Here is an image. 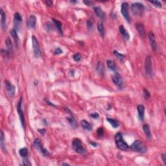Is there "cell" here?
Wrapping results in <instances>:
<instances>
[{"mask_svg":"<svg viewBox=\"0 0 166 166\" xmlns=\"http://www.w3.org/2000/svg\"><path fill=\"white\" fill-rule=\"evenodd\" d=\"M72 147L77 153L85 155L86 154V150L85 147L83 146V144L81 141L78 138H74L72 142Z\"/></svg>","mask_w":166,"mask_h":166,"instance_id":"6da1fadb","label":"cell"},{"mask_svg":"<svg viewBox=\"0 0 166 166\" xmlns=\"http://www.w3.org/2000/svg\"><path fill=\"white\" fill-rule=\"evenodd\" d=\"M115 141H116V144L117 147L119 149L121 150V151H127L129 148L128 144L123 140L121 133L116 134V135L115 136Z\"/></svg>","mask_w":166,"mask_h":166,"instance_id":"7a4b0ae2","label":"cell"},{"mask_svg":"<svg viewBox=\"0 0 166 166\" xmlns=\"http://www.w3.org/2000/svg\"><path fill=\"white\" fill-rule=\"evenodd\" d=\"M130 149L133 150L134 151H136L138 153H144L147 151V148L145 147V145L143 144V142L140 140L135 141L130 146Z\"/></svg>","mask_w":166,"mask_h":166,"instance_id":"3957f363","label":"cell"},{"mask_svg":"<svg viewBox=\"0 0 166 166\" xmlns=\"http://www.w3.org/2000/svg\"><path fill=\"white\" fill-rule=\"evenodd\" d=\"M17 111L19 114L21 126H22L23 128L25 129V120L24 113L22 110V99L21 98L20 99L19 101L18 102V104H17Z\"/></svg>","mask_w":166,"mask_h":166,"instance_id":"277c9868","label":"cell"},{"mask_svg":"<svg viewBox=\"0 0 166 166\" xmlns=\"http://www.w3.org/2000/svg\"><path fill=\"white\" fill-rule=\"evenodd\" d=\"M144 9L145 7L144 5L139 2L132 3L131 5V11L134 15H142L144 11Z\"/></svg>","mask_w":166,"mask_h":166,"instance_id":"5b68a950","label":"cell"},{"mask_svg":"<svg viewBox=\"0 0 166 166\" xmlns=\"http://www.w3.org/2000/svg\"><path fill=\"white\" fill-rule=\"evenodd\" d=\"M145 72L149 76L151 77L153 75V65H152V60L150 56H147L145 61Z\"/></svg>","mask_w":166,"mask_h":166,"instance_id":"8992f818","label":"cell"},{"mask_svg":"<svg viewBox=\"0 0 166 166\" xmlns=\"http://www.w3.org/2000/svg\"><path fill=\"white\" fill-rule=\"evenodd\" d=\"M32 44H33V48L34 55L36 58H38L41 55V52L38 40L36 39L35 36H32Z\"/></svg>","mask_w":166,"mask_h":166,"instance_id":"52a82bcc","label":"cell"},{"mask_svg":"<svg viewBox=\"0 0 166 166\" xmlns=\"http://www.w3.org/2000/svg\"><path fill=\"white\" fill-rule=\"evenodd\" d=\"M128 8H129V6H128V3L125 2V3H122L121 8V12L124 18L128 22H130L131 19H130V15H129V12H128Z\"/></svg>","mask_w":166,"mask_h":166,"instance_id":"ba28073f","label":"cell"},{"mask_svg":"<svg viewBox=\"0 0 166 166\" xmlns=\"http://www.w3.org/2000/svg\"><path fill=\"white\" fill-rule=\"evenodd\" d=\"M112 79L113 82L118 88H122L123 85V79L121 75H119L118 73H114L112 76Z\"/></svg>","mask_w":166,"mask_h":166,"instance_id":"9c48e42d","label":"cell"},{"mask_svg":"<svg viewBox=\"0 0 166 166\" xmlns=\"http://www.w3.org/2000/svg\"><path fill=\"white\" fill-rule=\"evenodd\" d=\"M5 85L6 90L7 91V93L9 96L11 97H13L14 95H15V86H14L12 83L8 81V80H5Z\"/></svg>","mask_w":166,"mask_h":166,"instance_id":"30bf717a","label":"cell"},{"mask_svg":"<svg viewBox=\"0 0 166 166\" xmlns=\"http://www.w3.org/2000/svg\"><path fill=\"white\" fill-rule=\"evenodd\" d=\"M149 39L150 41V44L151 45V47L153 49L154 51H157V43L155 40V36L153 34V32H149Z\"/></svg>","mask_w":166,"mask_h":166,"instance_id":"8fae6325","label":"cell"},{"mask_svg":"<svg viewBox=\"0 0 166 166\" xmlns=\"http://www.w3.org/2000/svg\"><path fill=\"white\" fill-rule=\"evenodd\" d=\"M136 27L140 36L142 38H145V36H146V33H145V29H144V25L142 24V23H137L136 24Z\"/></svg>","mask_w":166,"mask_h":166,"instance_id":"7c38bea8","label":"cell"},{"mask_svg":"<svg viewBox=\"0 0 166 166\" xmlns=\"http://www.w3.org/2000/svg\"><path fill=\"white\" fill-rule=\"evenodd\" d=\"M137 112H138V116L141 121H143L144 119V114H145V107L144 105L140 104L137 106Z\"/></svg>","mask_w":166,"mask_h":166,"instance_id":"4fadbf2b","label":"cell"},{"mask_svg":"<svg viewBox=\"0 0 166 166\" xmlns=\"http://www.w3.org/2000/svg\"><path fill=\"white\" fill-rule=\"evenodd\" d=\"M119 33H121V35H122V36L123 37V38L125 40H128L130 38V35H129V34L128 33V32L127 31V30L124 28L123 26V25L119 26Z\"/></svg>","mask_w":166,"mask_h":166,"instance_id":"5bb4252c","label":"cell"},{"mask_svg":"<svg viewBox=\"0 0 166 166\" xmlns=\"http://www.w3.org/2000/svg\"><path fill=\"white\" fill-rule=\"evenodd\" d=\"M0 14H1V25L3 29H5L6 27V15L3 9H0Z\"/></svg>","mask_w":166,"mask_h":166,"instance_id":"9a60e30c","label":"cell"},{"mask_svg":"<svg viewBox=\"0 0 166 166\" xmlns=\"http://www.w3.org/2000/svg\"><path fill=\"white\" fill-rule=\"evenodd\" d=\"M36 19L34 15H31L28 20V27L30 29H34L36 26Z\"/></svg>","mask_w":166,"mask_h":166,"instance_id":"2e32d148","label":"cell"},{"mask_svg":"<svg viewBox=\"0 0 166 166\" xmlns=\"http://www.w3.org/2000/svg\"><path fill=\"white\" fill-rule=\"evenodd\" d=\"M143 130H144V133H145V136H146L147 138L150 140L151 139V132L150 130V127L148 124H145L144 126H143Z\"/></svg>","mask_w":166,"mask_h":166,"instance_id":"e0dca14e","label":"cell"},{"mask_svg":"<svg viewBox=\"0 0 166 166\" xmlns=\"http://www.w3.org/2000/svg\"><path fill=\"white\" fill-rule=\"evenodd\" d=\"M66 119L67 120H68V122H69V123H70L71 128H72L73 129H75V128L77 127V122H76V120L75 119V118H73L72 114H70V116L68 117Z\"/></svg>","mask_w":166,"mask_h":166,"instance_id":"ac0fdd59","label":"cell"},{"mask_svg":"<svg viewBox=\"0 0 166 166\" xmlns=\"http://www.w3.org/2000/svg\"><path fill=\"white\" fill-rule=\"evenodd\" d=\"M94 10L97 16H98L99 18H101V19H103L104 18V14L103 13L101 7H94Z\"/></svg>","mask_w":166,"mask_h":166,"instance_id":"d6986e66","label":"cell"},{"mask_svg":"<svg viewBox=\"0 0 166 166\" xmlns=\"http://www.w3.org/2000/svg\"><path fill=\"white\" fill-rule=\"evenodd\" d=\"M11 35L12 37L13 38L15 42V44L18 45V42H19V37H18V33H17L16 29H12L11 30Z\"/></svg>","mask_w":166,"mask_h":166,"instance_id":"ffe728a7","label":"cell"},{"mask_svg":"<svg viewBox=\"0 0 166 166\" xmlns=\"http://www.w3.org/2000/svg\"><path fill=\"white\" fill-rule=\"evenodd\" d=\"M97 30L100 33L102 37H104V28L103 25V23L102 21H99L97 23Z\"/></svg>","mask_w":166,"mask_h":166,"instance_id":"44dd1931","label":"cell"},{"mask_svg":"<svg viewBox=\"0 0 166 166\" xmlns=\"http://www.w3.org/2000/svg\"><path fill=\"white\" fill-rule=\"evenodd\" d=\"M80 124H81L82 127L86 129V130H91L92 129V125L89 122H88L86 120H82L80 121Z\"/></svg>","mask_w":166,"mask_h":166,"instance_id":"7402d4cb","label":"cell"},{"mask_svg":"<svg viewBox=\"0 0 166 166\" xmlns=\"http://www.w3.org/2000/svg\"><path fill=\"white\" fill-rule=\"evenodd\" d=\"M106 64H107V66L109 69H110L111 70H112L113 71H116V64L114 63L113 61H111V60H108L106 61Z\"/></svg>","mask_w":166,"mask_h":166,"instance_id":"603a6c76","label":"cell"},{"mask_svg":"<svg viewBox=\"0 0 166 166\" xmlns=\"http://www.w3.org/2000/svg\"><path fill=\"white\" fill-rule=\"evenodd\" d=\"M52 21H53V22L54 23V24L55 25L56 27L57 28L58 30H59V33H60L61 34H62V23H61V21H59V20H56V19H54V18L52 19Z\"/></svg>","mask_w":166,"mask_h":166,"instance_id":"cb8c5ba5","label":"cell"},{"mask_svg":"<svg viewBox=\"0 0 166 166\" xmlns=\"http://www.w3.org/2000/svg\"><path fill=\"white\" fill-rule=\"evenodd\" d=\"M37 149L39 150V151H40V153H42V154L44 156H50L49 152V151H47L46 149H45L44 147H43L42 145H40L38 148H37Z\"/></svg>","mask_w":166,"mask_h":166,"instance_id":"d4e9b609","label":"cell"},{"mask_svg":"<svg viewBox=\"0 0 166 166\" xmlns=\"http://www.w3.org/2000/svg\"><path fill=\"white\" fill-rule=\"evenodd\" d=\"M106 120H107L108 122H109L110 123V125L112 126V127L114 128H118L119 127V123L118 122V121H116V119H112V118H106Z\"/></svg>","mask_w":166,"mask_h":166,"instance_id":"484cf974","label":"cell"},{"mask_svg":"<svg viewBox=\"0 0 166 166\" xmlns=\"http://www.w3.org/2000/svg\"><path fill=\"white\" fill-rule=\"evenodd\" d=\"M19 154L22 157H27L28 154H29V152H28V149H27L26 147L24 148H21L19 150Z\"/></svg>","mask_w":166,"mask_h":166,"instance_id":"4316f807","label":"cell"},{"mask_svg":"<svg viewBox=\"0 0 166 166\" xmlns=\"http://www.w3.org/2000/svg\"><path fill=\"white\" fill-rule=\"evenodd\" d=\"M14 21L16 23H20L22 21V17L19 12H16L14 14Z\"/></svg>","mask_w":166,"mask_h":166,"instance_id":"83f0119b","label":"cell"},{"mask_svg":"<svg viewBox=\"0 0 166 166\" xmlns=\"http://www.w3.org/2000/svg\"><path fill=\"white\" fill-rule=\"evenodd\" d=\"M4 133H3V132L2 131V130H1V140H0V144H1V148H2V149L3 150V151H6L5 147L4 145Z\"/></svg>","mask_w":166,"mask_h":166,"instance_id":"f1b7e54d","label":"cell"},{"mask_svg":"<svg viewBox=\"0 0 166 166\" xmlns=\"http://www.w3.org/2000/svg\"><path fill=\"white\" fill-rule=\"evenodd\" d=\"M5 43H6V45L8 49L10 51H12L13 50V46H12V43L11 42V39L10 38H7L6 41H5Z\"/></svg>","mask_w":166,"mask_h":166,"instance_id":"f546056e","label":"cell"},{"mask_svg":"<svg viewBox=\"0 0 166 166\" xmlns=\"http://www.w3.org/2000/svg\"><path fill=\"white\" fill-rule=\"evenodd\" d=\"M113 53L115 56H116V57L118 58V59H119V60H120V61H122L123 60L125 59V56H124L123 54H121V53H119V52L117 51H116V50L114 51Z\"/></svg>","mask_w":166,"mask_h":166,"instance_id":"4dcf8cb0","label":"cell"},{"mask_svg":"<svg viewBox=\"0 0 166 166\" xmlns=\"http://www.w3.org/2000/svg\"><path fill=\"white\" fill-rule=\"evenodd\" d=\"M97 71H98L99 73H103V71H104V66H103V63H101V62H99L97 64Z\"/></svg>","mask_w":166,"mask_h":166,"instance_id":"1f68e13d","label":"cell"},{"mask_svg":"<svg viewBox=\"0 0 166 166\" xmlns=\"http://www.w3.org/2000/svg\"><path fill=\"white\" fill-rule=\"evenodd\" d=\"M23 165L26 166H31V163L30 162L29 160L27 157H24V158L23 159Z\"/></svg>","mask_w":166,"mask_h":166,"instance_id":"d6a6232c","label":"cell"},{"mask_svg":"<svg viewBox=\"0 0 166 166\" xmlns=\"http://www.w3.org/2000/svg\"><path fill=\"white\" fill-rule=\"evenodd\" d=\"M73 59H74V61H75V62H79V61L81 60V55H80L79 53H76V54H75L74 55H73Z\"/></svg>","mask_w":166,"mask_h":166,"instance_id":"836d02e7","label":"cell"},{"mask_svg":"<svg viewBox=\"0 0 166 166\" xmlns=\"http://www.w3.org/2000/svg\"><path fill=\"white\" fill-rule=\"evenodd\" d=\"M150 3L153 4L155 7L158 8H161L162 7V3H160L159 1H154V2H150Z\"/></svg>","mask_w":166,"mask_h":166,"instance_id":"e575fe53","label":"cell"},{"mask_svg":"<svg viewBox=\"0 0 166 166\" xmlns=\"http://www.w3.org/2000/svg\"><path fill=\"white\" fill-rule=\"evenodd\" d=\"M144 96L145 97V99H147L150 97V93L148 90L147 89H144Z\"/></svg>","mask_w":166,"mask_h":166,"instance_id":"d590c367","label":"cell"},{"mask_svg":"<svg viewBox=\"0 0 166 166\" xmlns=\"http://www.w3.org/2000/svg\"><path fill=\"white\" fill-rule=\"evenodd\" d=\"M97 134L99 136H102L104 134V130L102 128H97Z\"/></svg>","mask_w":166,"mask_h":166,"instance_id":"8d00e7d4","label":"cell"},{"mask_svg":"<svg viewBox=\"0 0 166 166\" xmlns=\"http://www.w3.org/2000/svg\"><path fill=\"white\" fill-rule=\"evenodd\" d=\"M2 56H3V59H5V58L9 57V53H8L7 51L2 49Z\"/></svg>","mask_w":166,"mask_h":166,"instance_id":"74e56055","label":"cell"},{"mask_svg":"<svg viewBox=\"0 0 166 166\" xmlns=\"http://www.w3.org/2000/svg\"><path fill=\"white\" fill-rule=\"evenodd\" d=\"M62 53H63L62 50H61V49L59 48V47H57V48L55 49V50H54V54H62Z\"/></svg>","mask_w":166,"mask_h":166,"instance_id":"f35d334b","label":"cell"},{"mask_svg":"<svg viewBox=\"0 0 166 166\" xmlns=\"http://www.w3.org/2000/svg\"><path fill=\"white\" fill-rule=\"evenodd\" d=\"M86 24H87V27L88 28V29H92V27H93V24H92V22L90 20H88L86 21Z\"/></svg>","mask_w":166,"mask_h":166,"instance_id":"ab89813d","label":"cell"},{"mask_svg":"<svg viewBox=\"0 0 166 166\" xmlns=\"http://www.w3.org/2000/svg\"><path fill=\"white\" fill-rule=\"evenodd\" d=\"M90 116L94 119H97L99 118V114L97 113V112H94V113H92L90 114Z\"/></svg>","mask_w":166,"mask_h":166,"instance_id":"60d3db41","label":"cell"},{"mask_svg":"<svg viewBox=\"0 0 166 166\" xmlns=\"http://www.w3.org/2000/svg\"><path fill=\"white\" fill-rule=\"evenodd\" d=\"M83 3L86 4V5H88V6H91V5L93 4V3H92V2H90V1H83Z\"/></svg>","mask_w":166,"mask_h":166,"instance_id":"b9f144b4","label":"cell"},{"mask_svg":"<svg viewBox=\"0 0 166 166\" xmlns=\"http://www.w3.org/2000/svg\"><path fill=\"white\" fill-rule=\"evenodd\" d=\"M162 160H163L164 164L166 165V156L165 153H163V154H162Z\"/></svg>","mask_w":166,"mask_h":166,"instance_id":"7bdbcfd3","label":"cell"},{"mask_svg":"<svg viewBox=\"0 0 166 166\" xmlns=\"http://www.w3.org/2000/svg\"><path fill=\"white\" fill-rule=\"evenodd\" d=\"M38 132H40L42 135H44L45 132V129L42 128V129H38Z\"/></svg>","mask_w":166,"mask_h":166,"instance_id":"ee69618b","label":"cell"},{"mask_svg":"<svg viewBox=\"0 0 166 166\" xmlns=\"http://www.w3.org/2000/svg\"><path fill=\"white\" fill-rule=\"evenodd\" d=\"M45 3H46V4H47V5H48V6H49V7L52 6V5H53V2H52V1H50V0L46 1V2H45Z\"/></svg>","mask_w":166,"mask_h":166,"instance_id":"f6af8a7d","label":"cell"},{"mask_svg":"<svg viewBox=\"0 0 166 166\" xmlns=\"http://www.w3.org/2000/svg\"><path fill=\"white\" fill-rule=\"evenodd\" d=\"M45 102H46V103H47V104H48L49 105L52 106H54V107H56V106L54 105V104H53V103H51V102H50L49 101H48V100H45Z\"/></svg>","mask_w":166,"mask_h":166,"instance_id":"bcb514c9","label":"cell"},{"mask_svg":"<svg viewBox=\"0 0 166 166\" xmlns=\"http://www.w3.org/2000/svg\"><path fill=\"white\" fill-rule=\"evenodd\" d=\"M90 145L93 147L97 146V144L96 142H90Z\"/></svg>","mask_w":166,"mask_h":166,"instance_id":"7dc6e473","label":"cell"},{"mask_svg":"<svg viewBox=\"0 0 166 166\" xmlns=\"http://www.w3.org/2000/svg\"><path fill=\"white\" fill-rule=\"evenodd\" d=\"M70 165L68 164V163H62V165Z\"/></svg>","mask_w":166,"mask_h":166,"instance_id":"c3c4849f","label":"cell"},{"mask_svg":"<svg viewBox=\"0 0 166 166\" xmlns=\"http://www.w3.org/2000/svg\"><path fill=\"white\" fill-rule=\"evenodd\" d=\"M71 3H77V2H75V1H71Z\"/></svg>","mask_w":166,"mask_h":166,"instance_id":"681fc988","label":"cell"}]
</instances>
